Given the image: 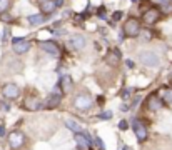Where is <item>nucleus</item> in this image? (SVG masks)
<instances>
[{"label":"nucleus","mask_w":172,"mask_h":150,"mask_svg":"<svg viewBox=\"0 0 172 150\" xmlns=\"http://www.w3.org/2000/svg\"><path fill=\"white\" fill-rule=\"evenodd\" d=\"M65 125H67V128H69V130H72L73 133H77V132H80V130H82L80 124H77L75 120H70V119H67V120H65Z\"/></svg>","instance_id":"6ab92c4d"},{"label":"nucleus","mask_w":172,"mask_h":150,"mask_svg":"<svg viewBox=\"0 0 172 150\" xmlns=\"http://www.w3.org/2000/svg\"><path fill=\"white\" fill-rule=\"evenodd\" d=\"M22 108H25V110H39V108H42V102H40L37 97H27L25 100H23L22 103Z\"/></svg>","instance_id":"6e6552de"},{"label":"nucleus","mask_w":172,"mask_h":150,"mask_svg":"<svg viewBox=\"0 0 172 150\" xmlns=\"http://www.w3.org/2000/svg\"><path fill=\"white\" fill-rule=\"evenodd\" d=\"M120 18H122V12H114V15H112L114 22H117V20H120Z\"/></svg>","instance_id":"bb28decb"},{"label":"nucleus","mask_w":172,"mask_h":150,"mask_svg":"<svg viewBox=\"0 0 172 150\" xmlns=\"http://www.w3.org/2000/svg\"><path fill=\"white\" fill-rule=\"evenodd\" d=\"M157 3H159V7H162L166 3H170V0H157Z\"/></svg>","instance_id":"c85d7f7f"},{"label":"nucleus","mask_w":172,"mask_h":150,"mask_svg":"<svg viewBox=\"0 0 172 150\" xmlns=\"http://www.w3.org/2000/svg\"><path fill=\"white\" fill-rule=\"evenodd\" d=\"M23 144H25V137H23L22 132H19V130L10 132V135H9V145H10L12 150H20V148L23 147Z\"/></svg>","instance_id":"f03ea898"},{"label":"nucleus","mask_w":172,"mask_h":150,"mask_svg":"<svg viewBox=\"0 0 172 150\" xmlns=\"http://www.w3.org/2000/svg\"><path fill=\"white\" fill-rule=\"evenodd\" d=\"M60 87H62L65 92H70L72 88H73V82H72L70 77H69V75H64L62 79H60Z\"/></svg>","instance_id":"dca6fc26"},{"label":"nucleus","mask_w":172,"mask_h":150,"mask_svg":"<svg viewBox=\"0 0 172 150\" xmlns=\"http://www.w3.org/2000/svg\"><path fill=\"white\" fill-rule=\"evenodd\" d=\"M119 128H120V130H127V128H129V124H127L125 120H120V122H119Z\"/></svg>","instance_id":"393cba45"},{"label":"nucleus","mask_w":172,"mask_h":150,"mask_svg":"<svg viewBox=\"0 0 172 150\" xmlns=\"http://www.w3.org/2000/svg\"><path fill=\"white\" fill-rule=\"evenodd\" d=\"M139 34H141V20L136 18V17H129L127 22L124 23V35L134 39V37H137Z\"/></svg>","instance_id":"f257e3e1"},{"label":"nucleus","mask_w":172,"mask_h":150,"mask_svg":"<svg viewBox=\"0 0 172 150\" xmlns=\"http://www.w3.org/2000/svg\"><path fill=\"white\" fill-rule=\"evenodd\" d=\"M64 3V0H55V5H62Z\"/></svg>","instance_id":"473e14b6"},{"label":"nucleus","mask_w":172,"mask_h":150,"mask_svg":"<svg viewBox=\"0 0 172 150\" xmlns=\"http://www.w3.org/2000/svg\"><path fill=\"white\" fill-rule=\"evenodd\" d=\"M120 59H122V52L119 50V48H114L112 52H109V54H107L105 62H107L109 65H112V67H117L119 62H120Z\"/></svg>","instance_id":"9d476101"},{"label":"nucleus","mask_w":172,"mask_h":150,"mask_svg":"<svg viewBox=\"0 0 172 150\" xmlns=\"http://www.w3.org/2000/svg\"><path fill=\"white\" fill-rule=\"evenodd\" d=\"M97 14H99V17H102V18H104V17H105V7H100Z\"/></svg>","instance_id":"cd10ccee"},{"label":"nucleus","mask_w":172,"mask_h":150,"mask_svg":"<svg viewBox=\"0 0 172 150\" xmlns=\"http://www.w3.org/2000/svg\"><path fill=\"white\" fill-rule=\"evenodd\" d=\"M141 62L144 63V65L147 67H155V65H159V57L154 54V52H142L141 54Z\"/></svg>","instance_id":"0eeeda50"},{"label":"nucleus","mask_w":172,"mask_h":150,"mask_svg":"<svg viewBox=\"0 0 172 150\" xmlns=\"http://www.w3.org/2000/svg\"><path fill=\"white\" fill-rule=\"evenodd\" d=\"M30 48V43L23 39H14V50L15 54H25Z\"/></svg>","instance_id":"f8f14e48"},{"label":"nucleus","mask_w":172,"mask_h":150,"mask_svg":"<svg viewBox=\"0 0 172 150\" xmlns=\"http://www.w3.org/2000/svg\"><path fill=\"white\" fill-rule=\"evenodd\" d=\"M2 92H3V97H5V99H10V100L17 99V97L20 95V90H19V87L15 83H7Z\"/></svg>","instance_id":"1a4fd4ad"},{"label":"nucleus","mask_w":172,"mask_h":150,"mask_svg":"<svg viewBox=\"0 0 172 150\" xmlns=\"http://www.w3.org/2000/svg\"><path fill=\"white\" fill-rule=\"evenodd\" d=\"M161 10L164 12V14H170V12H172V3H166V5H162Z\"/></svg>","instance_id":"b1692460"},{"label":"nucleus","mask_w":172,"mask_h":150,"mask_svg":"<svg viewBox=\"0 0 172 150\" xmlns=\"http://www.w3.org/2000/svg\"><path fill=\"white\" fill-rule=\"evenodd\" d=\"M72 47L75 48V50H82V48L85 47V39L80 37V35L73 37V39H72Z\"/></svg>","instance_id":"f3484780"},{"label":"nucleus","mask_w":172,"mask_h":150,"mask_svg":"<svg viewBox=\"0 0 172 150\" xmlns=\"http://www.w3.org/2000/svg\"><path fill=\"white\" fill-rule=\"evenodd\" d=\"M10 7V0H0V14L2 12H7Z\"/></svg>","instance_id":"412c9836"},{"label":"nucleus","mask_w":172,"mask_h":150,"mask_svg":"<svg viewBox=\"0 0 172 150\" xmlns=\"http://www.w3.org/2000/svg\"><path fill=\"white\" fill-rule=\"evenodd\" d=\"M55 2L54 0H42L40 2V9H42V12L45 15H50V14H54L55 12Z\"/></svg>","instance_id":"2eb2a0df"},{"label":"nucleus","mask_w":172,"mask_h":150,"mask_svg":"<svg viewBox=\"0 0 172 150\" xmlns=\"http://www.w3.org/2000/svg\"><path fill=\"white\" fill-rule=\"evenodd\" d=\"M162 105H164V100H161L155 94H152V95L149 97V99H147V108H149V110H152V112L161 110Z\"/></svg>","instance_id":"9b49d317"},{"label":"nucleus","mask_w":172,"mask_h":150,"mask_svg":"<svg viewBox=\"0 0 172 150\" xmlns=\"http://www.w3.org/2000/svg\"><path fill=\"white\" fill-rule=\"evenodd\" d=\"M125 63H127V67H129V68H132V67H134V62H132V60H127Z\"/></svg>","instance_id":"c756f323"},{"label":"nucleus","mask_w":172,"mask_h":150,"mask_svg":"<svg viewBox=\"0 0 172 150\" xmlns=\"http://www.w3.org/2000/svg\"><path fill=\"white\" fill-rule=\"evenodd\" d=\"M99 119L100 120H110V119H112V112H109V110L107 112H102L100 115H99Z\"/></svg>","instance_id":"5701e85b"},{"label":"nucleus","mask_w":172,"mask_h":150,"mask_svg":"<svg viewBox=\"0 0 172 150\" xmlns=\"http://www.w3.org/2000/svg\"><path fill=\"white\" fill-rule=\"evenodd\" d=\"M159 17H161V10H157L155 7H150V9H147L145 12H142V22H144L145 25L157 23Z\"/></svg>","instance_id":"7ed1b4c3"},{"label":"nucleus","mask_w":172,"mask_h":150,"mask_svg":"<svg viewBox=\"0 0 172 150\" xmlns=\"http://www.w3.org/2000/svg\"><path fill=\"white\" fill-rule=\"evenodd\" d=\"M0 18L5 20V22H10V20H12V17H10L9 14H7V12H2V14H0Z\"/></svg>","instance_id":"a878e982"},{"label":"nucleus","mask_w":172,"mask_h":150,"mask_svg":"<svg viewBox=\"0 0 172 150\" xmlns=\"http://www.w3.org/2000/svg\"><path fill=\"white\" fill-rule=\"evenodd\" d=\"M141 34H142V40H145V42H149V40L152 39V32L150 30H144V32L141 30Z\"/></svg>","instance_id":"4be33fe9"},{"label":"nucleus","mask_w":172,"mask_h":150,"mask_svg":"<svg viewBox=\"0 0 172 150\" xmlns=\"http://www.w3.org/2000/svg\"><path fill=\"white\" fill-rule=\"evenodd\" d=\"M132 128H134V132H136V137H137L139 142H144L147 139V128L139 119H136L132 122Z\"/></svg>","instance_id":"423d86ee"},{"label":"nucleus","mask_w":172,"mask_h":150,"mask_svg":"<svg viewBox=\"0 0 172 150\" xmlns=\"http://www.w3.org/2000/svg\"><path fill=\"white\" fill-rule=\"evenodd\" d=\"M75 144H77V148L79 150H90L92 148V140L87 135H84L82 132L75 133Z\"/></svg>","instance_id":"20e7f679"},{"label":"nucleus","mask_w":172,"mask_h":150,"mask_svg":"<svg viewBox=\"0 0 172 150\" xmlns=\"http://www.w3.org/2000/svg\"><path fill=\"white\" fill-rule=\"evenodd\" d=\"M132 2H137V0H132Z\"/></svg>","instance_id":"72a5a7b5"},{"label":"nucleus","mask_w":172,"mask_h":150,"mask_svg":"<svg viewBox=\"0 0 172 150\" xmlns=\"http://www.w3.org/2000/svg\"><path fill=\"white\" fill-rule=\"evenodd\" d=\"M73 103H75V107L79 108V110H87L92 105V99H90V95H87V94H80V95L75 97Z\"/></svg>","instance_id":"39448f33"},{"label":"nucleus","mask_w":172,"mask_h":150,"mask_svg":"<svg viewBox=\"0 0 172 150\" xmlns=\"http://www.w3.org/2000/svg\"><path fill=\"white\" fill-rule=\"evenodd\" d=\"M39 45H40V48H44L47 54H50L54 57H57L60 54V48H59V45H57L55 42H40Z\"/></svg>","instance_id":"ddd939ff"},{"label":"nucleus","mask_w":172,"mask_h":150,"mask_svg":"<svg viewBox=\"0 0 172 150\" xmlns=\"http://www.w3.org/2000/svg\"><path fill=\"white\" fill-rule=\"evenodd\" d=\"M122 95H124V99H127V97L130 95V92H129V90H125V92H124V94H122Z\"/></svg>","instance_id":"2f4dec72"},{"label":"nucleus","mask_w":172,"mask_h":150,"mask_svg":"<svg viewBox=\"0 0 172 150\" xmlns=\"http://www.w3.org/2000/svg\"><path fill=\"white\" fill-rule=\"evenodd\" d=\"M60 100H62V95H60V94H52L45 102H44L42 107L44 108H55V107H59Z\"/></svg>","instance_id":"4468645a"},{"label":"nucleus","mask_w":172,"mask_h":150,"mask_svg":"<svg viewBox=\"0 0 172 150\" xmlns=\"http://www.w3.org/2000/svg\"><path fill=\"white\" fill-rule=\"evenodd\" d=\"M45 22V15L42 14H37V15H30L28 17V23H32V25H40V23Z\"/></svg>","instance_id":"a211bd4d"},{"label":"nucleus","mask_w":172,"mask_h":150,"mask_svg":"<svg viewBox=\"0 0 172 150\" xmlns=\"http://www.w3.org/2000/svg\"><path fill=\"white\" fill-rule=\"evenodd\" d=\"M5 133V128H3V125H0V135H3Z\"/></svg>","instance_id":"7c9ffc66"},{"label":"nucleus","mask_w":172,"mask_h":150,"mask_svg":"<svg viewBox=\"0 0 172 150\" xmlns=\"http://www.w3.org/2000/svg\"><path fill=\"white\" fill-rule=\"evenodd\" d=\"M164 103H172V88H164Z\"/></svg>","instance_id":"aec40b11"}]
</instances>
